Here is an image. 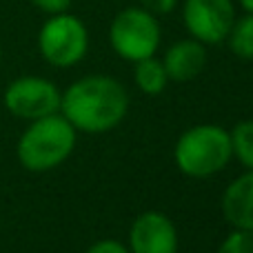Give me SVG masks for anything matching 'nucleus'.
<instances>
[{
    "label": "nucleus",
    "mask_w": 253,
    "mask_h": 253,
    "mask_svg": "<svg viewBox=\"0 0 253 253\" xmlns=\"http://www.w3.org/2000/svg\"><path fill=\"white\" fill-rule=\"evenodd\" d=\"M129 109L126 89L111 76H84L60 98V111L76 131L107 133L125 120Z\"/></svg>",
    "instance_id": "1"
},
{
    "label": "nucleus",
    "mask_w": 253,
    "mask_h": 253,
    "mask_svg": "<svg viewBox=\"0 0 253 253\" xmlns=\"http://www.w3.org/2000/svg\"><path fill=\"white\" fill-rule=\"evenodd\" d=\"M76 147V129L65 116H44L31 120L29 129L18 140V160L34 173L51 171L71 156Z\"/></svg>",
    "instance_id": "2"
},
{
    "label": "nucleus",
    "mask_w": 253,
    "mask_h": 253,
    "mask_svg": "<svg viewBox=\"0 0 253 253\" xmlns=\"http://www.w3.org/2000/svg\"><path fill=\"white\" fill-rule=\"evenodd\" d=\"M231 135L218 125H196L178 138L173 160L189 178H209L229 165Z\"/></svg>",
    "instance_id": "3"
},
{
    "label": "nucleus",
    "mask_w": 253,
    "mask_h": 253,
    "mask_svg": "<svg viewBox=\"0 0 253 253\" xmlns=\"http://www.w3.org/2000/svg\"><path fill=\"white\" fill-rule=\"evenodd\" d=\"M160 22L153 13L142 7H126L109 25L111 49L123 60L138 62L142 58L156 56L160 47Z\"/></svg>",
    "instance_id": "4"
},
{
    "label": "nucleus",
    "mask_w": 253,
    "mask_h": 253,
    "mask_svg": "<svg viewBox=\"0 0 253 253\" xmlns=\"http://www.w3.org/2000/svg\"><path fill=\"white\" fill-rule=\"evenodd\" d=\"M38 49L49 65L69 69L87 56L89 31L84 22L74 13H56L40 29Z\"/></svg>",
    "instance_id": "5"
},
{
    "label": "nucleus",
    "mask_w": 253,
    "mask_h": 253,
    "mask_svg": "<svg viewBox=\"0 0 253 253\" xmlns=\"http://www.w3.org/2000/svg\"><path fill=\"white\" fill-rule=\"evenodd\" d=\"M62 93L53 83L38 76H22L13 80L4 91V107L13 116L25 120H38L60 111Z\"/></svg>",
    "instance_id": "6"
},
{
    "label": "nucleus",
    "mask_w": 253,
    "mask_h": 253,
    "mask_svg": "<svg viewBox=\"0 0 253 253\" xmlns=\"http://www.w3.org/2000/svg\"><path fill=\"white\" fill-rule=\"evenodd\" d=\"M182 20L198 42L220 44L236 20V7L233 0H184Z\"/></svg>",
    "instance_id": "7"
},
{
    "label": "nucleus",
    "mask_w": 253,
    "mask_h": 253,
    "mask_svg": "<svg viewBox=\"0 0 253 253\" xmlns=\"http://www.w3.org/2000/svg\"><path fill=\"white\" fill-rule=\"evenodd\" d=\"M131 253H178V231L162 211H144L129 229Z\"/></svg>",
    "instance_id": "8"
},
{
    "label": "nucleus",
    "mask_w": 253,
    "mask_h": 253,
    "mask_svg": "<svg viewBox=\"0 0 253 253\" xmlns=\"http://www.w3.org/2000/svg\"><path fill=\"white\" fill-rule=\"evenodd\" d=\"M165 71L169 80L173 83H189V80L198 78L207 67V49L196 38L178 40L167 49L165 58H162Z\"/></svg>",
    "instance_id": "9"
},
{
    "label": "nucleus",
    "mask_w": 253,
    "mask_h": 253,
    "mask_svg": "<svg viewBox=\"0 0 253 253\" xmlns=\"http://www.w3.org/2000/svg\"><path fill=\"white\" fill-rule=\"evenodd\" d=\"M222 215L233 229L253 231V171L238 175L224 189Z\"/></svg>",
    "instance_id": "10"
},
{
    "label": "nucleus",
    "mask_w": 253,
    "mask_h": 253,
    "mask_svg": "<svg viewBox=\"0 0 253 253\" xmlns=\"http://www.w3.org/2000/svg\"><path fill=\"white\" fill-rule=\"evenodd\" d=\"M133 80L142 93H147V96H158V93L165 91L167 83H169V76H167L162 60H158L156 56H149V58H142V60L135 62Z\"/></svg>",
    "instance_id": "11"
},
{
    "label": "nucleus",
    "mask_w": 253,
    "mask_h": 253,
    "mask_svg": "<svg viewBox=\"0 0 253 253\" xmlns=\"http://www.w3.org/2000/svg\"><path fill=\"white\" fill-rule=\"evenodd\" d=\"M224 40L233 56L240 60H253V13H245L240 18L236 16Z\"/></svg>",
    "instance_id": "12"
},
{
    "label": "nucleus",
    "mask_w": 253,
    "mask_h": 253,
    "mask_svg": "<svg viewBox=\"0 0 253 253\" xmlns=\"http://www.w3.org/2000/svg\"><path fill=\"white\" fill-rule=\"evenodd\" d=\"M231 135V151L240 160L242 167L253 171V120L238 123L229 131Z\"/></svg>",
    "instance_id": "13"
},
{
    "label": "nucleus",
    "mask_w": 253,
    "mask_h": 253,
    "mask_svg": "<svg viewBox=\"0 0 253 253\" xmlns=\"http://www.w3.org/2000/svg\"><path fill=\"white\" fill-rule=\"evenodd\" d=\"M218 253H253V231L233 229L222 240Z\"/></svg>",
    "instance_id": "14"
},
{
    "label": "nucleus",
    "mask_w": 253,
    "mask_h": 253,
    "mask_svg": "<svg viewBox=\"0 0 253 253\" xmlns=\"http://www.w3.org/2000/svg\"><path fill=\"white\" fill-rule=\"evenodd\" d=\"M140 7L153 16H167L178 7V0H140Z\"/></svg>",
    "instance_id": "15"
},
{
    "label": "nucleus",
    "mask_w": 253,
    "mask_h": 253,
    "mask_svg": "<svg viewBox=\"0 0 253 253\" xmlns=\"http://www.w3.org/2000/svg\"><path fill=\"white\" fill-rule=\"evenodd\" d=\"M40 11L49 13V16H56V13H62L71 7V0H31Z\"/></svg>",
    "instance_id": "16"
},
{
    "label": "nucleus",
    "mask_w": 253,
    "mask_h": 253,
    "mask_svg": "<svg viewBox=\"0 0 253 253\" xmlns=\"http://www.w3.org/2000/svg\"><path fill=\"white\" fill-rule=\"evenodd\" d=\"M87 253H131V251L116 240H100V242L89 247Z\"/></svg>",
    "instance_id": "17"
},
{
    "label": "nucleus",
    "mask_w": 253,
    "mask_h": 253,
    "mask_svg": "<svg viewBox=\"0 0 253 253\" xmlns=\"http://www.w3.org/2000/svg\"><path fill=\"white\" fill-rule=\"evenodd\" d=\"M240 2V7L245 9L247 13H253V0H238Z\"/></svg>",
    "instance_id": "18"
},
{
    "label": "nucleus",
    "mask_w": 253,
    "mask_h": 253,
    "mask_svg": "<svg viewBox=\"0 0 253 253\" xmlns=\"http://www.w3.org/2000/svg\"><path fill=\"white\" fill-rule=\"evenodd\" d=\"M0 58H2V53H0Z\"/></svg>",
    "instance_id": "19"
}]
</instances>
